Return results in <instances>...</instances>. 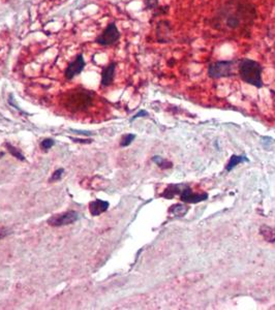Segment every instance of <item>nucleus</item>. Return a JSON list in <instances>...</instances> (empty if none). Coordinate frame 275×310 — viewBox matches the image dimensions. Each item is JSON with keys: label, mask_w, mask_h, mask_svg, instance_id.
<instances>
[{"label": "nucleus", "mask_w": 275, "mask_h": 310, "mask_svg": "<svg viewBox=\"0 0 275 310\" xmlns=\"http://www.w3.org/2000/svg\"><path fill=\"white\" fill-rule=\"evenodd\" d=\"M258 12L256 6L248 0H227L217 8L209 24L220 31L239 30L243 37H250Z\"/></svg>", "instance_id": "f257e3e1"}, {"label": "nucleus", "mask_w": 275, "mask_h": 310, "mask_svg": "<svg viewBox=\"0 0 275 310\" xmlns=\"http://www.w3.org/2000/svg\"><path fill=\"white\" fill-rule=\"evenodd\" d=\"M237 71L239 77L246 84H250L256 88L263 87V79H262L263 66L258 61L250 58L239 59Z\"/></svg>", "instance_id": "f03ea898"}, {"label": "nucleus", "mask_w": 275, "mask_h": 310, "mask_svg": "<svg viewBox=\"0 0 275 310\" xmlns=\"http://www.w3.org/2000/svg\"><path fill=\"white\" fill-rule=\"evenodd\" d=\"M94 93L92 91L79 89V90H72L67 99H65V105L68 109L76 112V111H83L92 103Z\"/></svg>", "instance_id": "7ed1b4c3"}, {"label": "nucleus", "mask_w": 275, "mask_h": 310, "mask_svg": "<svg viewBox=\"0 0 275 310\" xmlns=\"http://www.w3.org/2000/svg\"><path fill=\"white\" fill-rule=\"evenodd\" d=\"M238 60H218L208 65V77L211 79H221L235 76Z\"/></svg>", "instance_id": "20e7f679"}, {"label": "nucleus", "mask_w": 275, "mask_h": 310, "mask_svg": "<svg viewBox=\"0 0 275 310\" xmlns=\"http://www.w3.org/2000/svg\"><path fill=\"white\" fill-rule=\"evenodd\" d=\"M121 33L115 22L107 25L103 31L95 38V43L101 47H109L116 44L120 39Z\"/></svg>", "instance_id": "39448f33"}, {"label": "nucleus", "mask_w": 275, "mask_h": 310, "mask_svg": "<svg viewBox=\"0 0 275 310\" xmlns=\"http://www.w3.org/2000/svg\"><path fill=\"white\" fill-rule=\"evenodd\" d=\"M173 26L169 20H161L155 27V38L160 44L171 43L173 39Z\"/></svg>", "instance_id": "423d86ee"}, {"label": "nucleus", "mask_w": 275, "mask_h": 310, "mask_svg": "<svg viewBox=\"0 0 275 310\" xmlns=\"http://www.w3.org/2000/svg\"><path fill=\"white\" fill-rule=\"evenodd\" d=\"M85 65H86V62L84 59L83 53L78 54L76 58L68 65L67 69H65L64 78L69 81L73 80L75 77L79 76L83 72V70L85 69Z\"/></svg>", "instance_id": "0eeeda50"}, {"label": "nucleus", "mask_w": 275, "mask_h": 310, "mask_svg": "<svg viewBox=\"0 0 275 310\" xmlns=\"http://www.w3.org/2000/svg\"><path fill=\"white\" fill-rule=\"evenodd\" d=\"M79 218V215L75 211H69L65 213L53 215L49 220L48 223L52 226H64L76 222Z\"/></svg>", "instance_id": "6e6552de"}, {"label": "nucleus", "mask_w": 275, "mask_h": 310, "mask_svg": "<svg viewBox=\"0 0 275 310\" xmlns=\"http://www.w3.org/2000/svg\"><path fill=\"white\" fill-rule=\"evenodd\" d=\"M180 196V200L184 203L187 204H196L200 203V202H204L208 199V194L207 193H203V194H194L192 193L191 188L187 185L183 186V190L181 192Z\"/></svg>", "instance_id": "1a4fd4ad"}, {"label": "nucleus", "mask_w": 275, "mask_h": 310, "mask_svg": "<svg viewBox=\"0 0 275 310\" xmlns=\"http://www.w3.org/2000/svg\"><path fill=\"white\" fill-rule=\"evenodd\" d=\"M117 63L115 61L110 62L101 72V86L102 87H109L112 85L114 78H115V72H116Z\"/></svg>", "instance_id": "9d476101"}, {"label": "nucleus", "mask_w": 275, "mask_h": 310, "mask_svg": "<svg viewBox=\"0 0 275 310\" xmlns=\"http://www.w3.org/2000/svg\"><path fill=\"white\" fill-rule=\"evenodd\" d=\"M110 204L107 201H101V200H96L91 202L89 204V211L92 216H98L101 213L106 212L109 208Z\"/></svg>", "instance_id": "9b49d317"}, {"label": "nucleus", "mask_w": 275, "mask_h": 310, "mask_svg": "<svg viewBox=\"0 0 275 310\" xmlns=\"http://www.w3.org/2000/svg\"><path fill=\"white\" fill-rule=\"evenodd\" d=\"M250 161V159H248L245 155H232V157L230 158L229 160V164L227 165L226 167V170L228 172H231L236 166L239 165V164H242V163H248Z\"/></svg>", "instance_id": "f8f14e48"}, {"label": "nucleus", "mask_w": 275, "mask_h": 310, "mask_svg": "<svg viewBox=\"0 0 275 310\" xmlns=\"http://www.w3.org/2000/svg\"><path fill=\"white\" fill-rule=\"evenodd\" d=\"M260 233L262 236H263V238L266 241L270 242V243H273V242H275V230L274 228L267 226V225H263L261 227Z\"/></svg>", "instance_id": "ddd939ff"}, {"label": "nucleus", "mask_w": 275, "mask_h": 310, "mask_svg": "<svg viewBox=\"0 0 275 310\" xmlns=\"http://www.w3.org/2000/svg\"><path fill=\"white\" fill-rule=\"evenodd\" d=\"M180 186L181 185H176V184L169 185L167 190L164 192V194H162V197L166 199H173L175 196L181 194L182 190H180Z\"/></svg>", "instance_id": "4468645a"}, {"label": "nucleus", "mask_w": 275, "mask_h": 310, "mask_svg": "<svg viewBox=\"0 0 275 310\" xmlns=\"http://www.w3.org/2000/svg\"><path fill=\"white\" fill-rule=\"evenodd\" d=\"M187 211H188V207H186L184 205H181V204L173 205L169 210L170 213H172L173 215H175V216H178V217L184 216V215L187 213Z\"/></svg>", "instance_id": "2eb2a0df"}, {"label": "nucleus", "mask_w": 275, "mask_h": 310, "mask_svg": "<svg viewBox=\"0 0 275 310\" xmlns=\"http://www.w3.org/2000/svg\"><path fill=\"white\" fill-rule=\"evenodd\" d=\"M152 161H153L154 164H156L157 166H159L161 169H164V170L171 169L173 167L172 163H170V161H168L167 159H165V158H163L161 156H157V155L152 157Z\"/></svg>", "instance_id": "dca6fc26"}, {"label": "nucleus", "mask_w": 275, "mask_h": 310, "mask_svg": "<svg viewBox=\"0 0 275 310\" xmlns=\"http://www.w3.org/2000/svg\"><path fill=\"white\" fill-rule=\"evenodd\" d=\"M170 6L169 5H163V6H157L154 10H152V16L153 18H156L159 16H166L169 13Z\"/></svg>", "instance_id": "f3484780"}, {"label": "nucleus", "mask_w": 275, "mask_h": 310, "mask_svg": "<svg viewBox=\"0 0 275 310\" xmlns=\"http://www.w3.org/2000/svg\"><path fill=\"white\" fill-rule=\"evenodd\" d=\"M6 148H7L9 153H10L12 156H15L16 158H18L19 160H22V161L25 160L24 155L17 149V148H15L14 146H11L9 143H6Z\"/></svg>", "instance_id": "a211bd4d"}, {"label": "nucleus", "mask_w": 275, "mask_h": 310, "mask_svg": "<svg viewBox=\"0 0 275 310\" xmlns=\"http://www.w3.org/2000/svg\"><path fill=\"white\" fill-rule=\"evenodd\" d=\"M136 139V134L134 133H128V134H125V136L122 138L121 140V143H120V146L121 147H127L129 146L130 144L133 143V141Z\"/></svg>", "instance_id": "6ab92c4d"}, {"label": "nucleus", "mask_w": 275, "mask_h": 310, "mask_svg": "<svg viewBox=\"0 0 275 310\" xmlns=\"http://www.w3.org/2000/svg\"><path fill=\"white\" fill-rule=\"evenodd\" d=\"M160 0H144V5H145V9L147 10H154L157 6H159Z\"/></svg>", "instance_id": "aec40b11"}, {"label": "nucleus", "mask_w": 275, "mask_h": 310, "mask_svg": "<svg viewBox=\"0 0 275 310\" xmlns=\"http://www.w3.org/2000/svg\"><path fill=\"white\" fill-rule=\"evenodd\" d=\"M54 145H55V141H54V140H52V139H46V140H44V141L41 143V147L43 148V149H44L45 151L51 149V148L53 147Z\"/></svg>", "instance_id": "412c9836"}, {"label": "nucleus", "mask_w": 275, "mask_h": 310, "mask_svg": "<svg viewBox=\"0 0 275 310\" xmlns=\"http://www.w3.org/2000/svg\"><path fill=\"white\" fill-rule=\"evenodd\" d=\"M63 173H64V170H63V169H58L57 171H55V172H54V174L52 175V177H51V179H50V182H53V181H58V180H60V179H61V177H62Z\"/></svg>", "instance_id": "4be33fe9"}, {"label": "nucleus", "mask_w": 275, "mask_h": 310, "mask_svg": "<svg viewBox=\"0 0 275 310\" xmlns=\"http://www.w3.org/2000/svg\"><path fill=\"white\" fill-rule=\"evenodd\" d=\"M145 116H148V113L145 111V110H141L139 113H137L132 119H130V122H133V121H135L136 119L140 118V117H145Z\"/></svg>", "instance_id": "5701e85b"}, {"label": "nucleus", "mask_w": 275, "mask_h": 310, "mask_svg": "<svg viewBox=\"0 0 275 310\" xmlns=\"http://www.w3.org/2000/svg\"><path fill=\"white\" fill-rule=\"evenodd\" d=\"M7 230L4 227H0V240H1L2 238H4L6 235H7Z\"/></svg>", "instance_id": "b1692460"}, {"label": "nucleus", "mask_w": 275, "mask_h": 310, "mask_svg": "<svg viewBox=\"0 0 275 310\" xmlns=\"http://www.w3.org/2000/svg\"><path fill=\"white\" fill-rule=\"evenodd\" d=\"M72 140H73L74 142L83 143V144H89V143H91V140H80V139H75V138H73Z\"/></svg>", "instance_id": "393cba45"}, {"label": "nucleus", "mask_w": 275, "mask_h": 310, "mask_svg": "<svg viewBox=\"0 0 275 310\" xmlns=\"http://www.w3.org/2000/svg\"><path fill=\"white\" fill-rule=\"evenodd\" d=\"M73 131H75V132H77V133H80V134H85V136H90L91 134V132L90 131H81V130H74V129H72Z\"/></svg>", "instance_id": "a878e982"}]
</instances>
